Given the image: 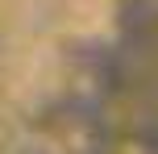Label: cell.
Instances as JSON below:
<instances>
[{
    "instance_id": "obj_1",
    "label": "cell",
    "mask_w": 158,
    "mask_h": 154,
    "mask_svg": "<svg viewBox=\"0 0 158 154\" xmlns=\"http://www.w3.org/2000/svg\"><path fill=\"white\" fill-rule=\"evenodd\" d=\"M63 83V54L58 42H8L0 67V100L21 108H38Z\"/></svg>"
},
{
    "instance_id": "obj_2",
    "label": "cell",
    "mask_w": 158,
    "mask_h": 154,
    "mask_svg": "<svg viewBox=\"0 0 158 154\" xmlns=\"http://www.w3.org/2000/svg\"><path fill=\"white\" fill-rule=\"evenodd\" d=\"M117 0H46V29L50 38H100L108 33Z\"/></svg>"
},
{
    "instance_id": "obj_3",
    "label": "cell",
    "mask_w": 158,
    "mask_h": 154,
    "mask_svg": "<svg viewBox=\"0 0 158 154\" xmlns=\"http://www.w3.org/2000/svg\"><path fill=\"white\" fill-rule=\"evenodd\" d=\"M4 154H67V146L50 133H38V129H21L13 142H8Z\"/></svg>"
},
{
    "instance_id": "obj_4",
    "label": "cell",
    "mask_w": 158,
    "mask_h": 154,
    "mask_svg": "<svg viewBox=\"0 0 158 154\" xmlns=\"http://www.w3.org/2000/svg\"><path fill=\"white\" fill-rule=\"evenodd\" d=\"M17 133H21V121H17V108L0 100V154L8 150V142H13Z\"/></svg>"
}]
</instances>
